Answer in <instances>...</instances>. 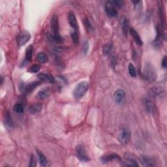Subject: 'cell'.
<instances>
[{"label": "cell", "instance_id": "6da1fadb", "mask_svg": "<svg viewBox=\"0 0 167 167\" xmlns=\"http://www.w3.org/2000/svg\"><path fill=\"white\" fill-rule=\"evenodd\" d=\"M143 78L148 82H153L157 77V71L150 63H147L144 67L142 72Z\"/></svg>", "mask_w": 167, "mask_h": 167}, {"label": "cell", "instance_id": "7a4b0ae2", "mask_svg": "<svg viewBox=\"0 0 167 167\" xmlns=\"http://www.w3.org/2000/svg\"><path fill=\"white\" fill-rule=\"evenodd\" d=\"M89 88V84L86 81H82L78 83L73 91V95L76 99H81L85 95Z\"/></svg>", "mask_w": 167, "mask_h": 167}, {"label": "cell", "instance_id": "3957f363", "mask_svg": "<svg viewBox=\"0 0 167 167\" xmlns=\"http://www.w3.org/2000/svg\"><path fill=\"white\" fill-rule=\"evenodd\" d=\"M131 138V131L127 126H123L122 127L118 135V140L123 145H126L129 142Z\"/></svg>", "mask_w": 167, "mask_h": 167}, {"label": "cell", "instance_id": "277c9868", "mask_svg": "<svg viewBox=\"0 0 167 167\" xmlns=\"http://www.w3.org/2000/svg\"><path fill=\"white\" fill-rule=\"evenodd\" d=\"M75 153L77 157L83 162H88L90 159L88 156L85 148L82 145H78L75 149Z\"/></svg>", "mask_w": 167, "mask_h": 167}, {"label": "cell", "instance_id": "5b68a950", "mask_svg": "<svg viewBox=\"0 0 167 167\" xmlns=\"http://www.w3.org/2000/svg\"><path fill=\"white\" fill-rule=\"evenodd\" d=\"M31 39V35L30 33L26 31H23L21 33H20L19 35L17 37V43H18L19 46L21 47V46L24 45L26 44Z\"/></svg>", "mask_w": 167, "mask_h": 167}, {"label": "cell", "instance_id": "8992f818", "mask_svg": "<svg viewBox=\"0 0 167 167\" xmlns=\"http://www.w3.org/2000/svg\"><path fill=\"white\" fill-rule=\"evenodd\" d=\"M105 10L107 16L110 18H114L118 16V10L110 1L106 2L105 3Z\"/></svg>", "mask_w": 167, "mask_h": 167}, {"label": "cell", "instance_id": "52a82bcc", "mask_svg": "<svg viewBox=\"0 0 167 167\" xmlns=\"http://www.w3.org/2000/svg\"><path fill=\"white\" fill-rule=\"evenodd\" d=\"M50 26L52 30L54 35H60V24L58 17L56 15H53L50 20Z\"/></svg>", "mask_w": 167, "mask_h": 167}, {"label": "cell", "instance_id": "ba28073f", "mask_svg": "<svg viewBox=\"0 0 167 167\" xmlns=\"http://www.w3.org/2000/svg\"><path fill=\"white\" fill-rule=\"evenodd\" d=\"M163 94V88L159 86H155V87L150 89L148 92V96L150 99L156 98L161 95Z\"/></svg>", "mask_w": 167, "mask_h": 167}, {"label": "cell", "instance_id": "9c48e42d", "mask_svg": "<svg viewBox=\"0 0 167 167\" xmlns=\"http://www.w3.org/2000/svg\"><path fill=\"white\" fill-rule=\"evenodd\" d=\"M68 19H69V24L71 26V27L74 31H78V23L77 21L75 15H74L73 12H71H71L69 13Z\"/></svg>", "mask_w": 167, "mask_h": 167}, {"label": "cell", "instance_id": "30bf717a", "mask_svg": "<svg viewBox=\"0 0 167 167\" xmlns=\"http://www.w3.org/2000/svg\"><path fill=\"white\" fill-rule=\"evenodd\" d=\"M142 164L145 166H153L156 163V161L154 158L149 156H142L140 157Z\"/></svg>", "mask_w": 167, "mask_h": 167}, {"label": "cell", "instance_id": "8fae6325", "mask_svg": "<svg viewBox=\"0 0 167 167\" xmlns=\"http://www.w3.org/2000/svg\"><path fill=\"white\" fill-rule=\"evenodd\" d=\"M38 78L45 82L52 84L55 82V78L54 77L48 73H40L38 74Z\"/></svg>", "mask_w": 167, "mask_h": 167}, {"label": "cell", "instance_id": "7c38bea8", "mask_svg": "<svg viewBox=\"0 0 167 167\" xmlns=\"http://www.w3.org/2000/svg\"><path fill=\"white\" fill-rule=\"evenodd\" d=\"M155 29H156V37H155L154 41H153V45L155 47L159 48L161 45V30L160 29L159 26H155Z\"/></svg>", "mask_w": 167, "mask_h": 167}, {"label": "cell", "instance_id": "4fadbf2b", "mask_svg": "<svg viewBox=\"0 0 167 167\" xmlns=\"http://www.w3.org/2000/svg\"><path fill=\"white\" fill-rule=\"evenodd\" d=\"M41 82L40 81H35V82H33L31 83L28 84L27 85H26V86L24 89V93L26 94H29L31 93V92H33L35 90L36 88H37L38 86L41 84Z\"/></svg>", "mask_w": 167, "mask_h": 167}, {"label": "cell", "instance_id": "5bb4252c", "mask_svg": "<svg viewBox=\"0 0 167 167\" xmlns=\"http://www.w3.org/2000/svg\"><path fill=\"white\" fill-rule=\"evenodd\" d=\"M120 24H121V26H122V30L123 35L125 36H127V35L128 31H129V29H130L128 20L125 17H122L120 20Z\"/></svg>", "mask_w": 167, "mask_h": 167}, {"label": "cell", "instance_id": "9a60e30c", "mask_svg": "<svg viewBox=\"0 0 167 167\" xmlns=\"http://www.w3.org/2000/svg\"><path fill=\"white\" fill-rule=\"evenodd\" d=\"M144 104L146 110L148 112L149 114H153L155 112V105L153 101L151 100L150 98H148V99H146L144 100Z\"/></svg>", "mask_w": 167, "mask_h": 167}, {"label": "cell", "instance_id": "2e32d148", "mask_svg": "<svg viewBox=\"0 0 167 167\" xmlns=\"http://www.w3.org/2000/svg\"><path fill=\"white\" fill-rule=\"evenodd\" d=\"M129 32L131 36L132 37V38H133L135 42L136 43V44H138L139 46H142L143 44L142 40L141 39L139 34L138 33V32L133 28H130Z\"/></svg>", "mask_w": 167, "mask_h": 167}, {"label": "cell", "instance_id": "e0dca14e", "mask_svg": "<svg viewBox=\"0 0 167 167\" xmlns=\"http://www.w3.org/2000/svg\"><path fill=\"white\" fill-rule=\"evenodd\" d=\"M125 95V92L123 90L119 89L116 90L114 93L115 101H116V102L118 103V104H121V103H122L124 100Z\"/></svg>", "mask_w": 167, "mask_h": 167}, {"label": "cell", "instance_id": "ac0fdd59", "mask_svg": "<svg viewBox=\"0 0 167 167\" xmlns=\"http://www.w3.org/2000/svg\"><path fill=\"white\" fill-rule=\"evenodd\" d=\"M42 105L40 103H34L29 107V112L31 114H37L42 111Z\"/></svg>", "mask_w": 167, "mask_h": 167}, {"label": "cell", "instance_id": "d6986e66", "mask_svg": "<svg viewBox=\"0 0 167 167\" xmlns=\"http://www.w3.org/2000/svg\"><path fill=\"white\" fill-rule=\"evenodd\" d=\"M37 156H38L39 163L41 166H48V161L47 159V158H46L44 153L41 151L38 150V149L37 150Z\"/></svg>", "mask_w": 167, "mask_h": 167}, {"label": "cell", "instance_id": "ffe728a7", "mask_svg": "<svg viewBox=\"0 0 167 167\" xmlns=\"http://www.w3.org/2000/svg\"><path fill=\"white\" fill-rule=\"evenodd\" d=\"M46 37H47L48 41H50L51 42H54L56 43H60L63 41V40L60 35H54V34H52L50 33H47Z\"/></svg>", "mask_w": 167, "mask_h": 167}, {"label": "cell", "instance_id": "44dd1931", "mask_svg": "<svg viewBox=\"0 0 167 167\" xmlns=\"http://www.w3.org/2000/svg\"><path fill=\"white\" fill-rule=\"evenodd\" d=\"M50 94V90L49 88H44L41 90H40L37 94V97L39 99H44L48 97Z\"/></svg>", "mask_w": 167, "mask_h": 167}, {"label": "cell", "instance_id": "7402d4cb", "mask_svg": "<svg viewBox=\"0 0 167 167\" xmlns=\"http://www.w3.org/2000/svg\"><path fill=\"white\" fill-rule=\"evenodd\" d=\"M101 159L103 163H108L114 159L121 160V158L116 154H111V155H106V156L102 157Z\"/></svg>", "mask_w": 167, "mask_h": 167}, {"label": "cell", "instance_id": "603a6c76", "mask_svg": "<svg viewBox=\"0 0 167 167\" xmlns=\"http://www.w3.org/2000/svg\"><path fill=\"white\" fill-rule=\"evenodd\" d=\"M4 124L8 128H12L13 127V122L12 121V119H11L10 116L9 112H7L6 114H5L4 119Z\"/></svg>", "mask_w": 167, "mask_h": 167}, {"label": "cell", "instance_id": "cb8c5ba5", "mask_svg": "<svg viewBox=\"0 0 167 167\" xmlns=\"http://www.w3.org/2000/svg\"><path fill=\"white\" fill-rule=\"evenodd\" d=\"M33 53V47L32 45H30L26 50V60L27 61H30L32 60V56Z\"/></svg>", "mask_w": 167, "mask_h": 167}, {"label": "cell", "instance_id": "d4e9b609", "mask_svg": "<svg viewBox=\"0 0 167 167\" xmlns=\"http://www.w3.org/2000/svg\"><path fill=\"white\" fill-rule=\"evenodd\" d=\"M127 159V161L125 162L124 166H139V165L136 163V161H135L133 159L130 157H126Z\"/></svg>", "mask_w": 167, "mask_h": 167}, {"label": "cell", "instance_id": "484cf974", "mask_svg": "<svg viewBox=\"0 0 167 167\" xmlns=\"http://www.w3.org/2000/svg\"><path fill=\"white\" fill-rule=\"evenodd\" d=\"M37 60L40 63H45L48 61V57L46 54L43 52H40L37 54Z\"/></svg>", "mask_w": 167, "mask_h": 167}, {"label": "cell", "instance_id": "4316f807", "mask_svg": "<svg viewBox=\"0 0 167 167\" xmlns=\"http://www.w3.org/2000/svg\"><path fill=\"white\" fill-rule=\"evenodd\" d=\"M71 36L72 41L74 44H77L79 42V35H78V31H73L71 33Z\"/></svg>", "mask_w": 167, "mask_h": 167}, {"label": "cell", "instance_id": "83f0119b", "mask_svg": "<svg viewBox=\"0 0 167 167\" xmlns=\"http://www.w3.org/2000/svg\"><path fill=\"white\" fill-rule=\"evenodd\" d=\"M128 70L129 74L132 77H136L137 74H136V71L135 66L132 64V63H129V67H128Z\"/></svg>", "mask_w": 167, "mask_h": 167}, {"label": "cell", "instance_id": "f1b7e54d", "mask_svg": "<svg viewBox=\"0 0 167 167\" xmlns=\"http://www.w3.org/2000/svg\"><path fill=\"white\" fill-rule=\"evenodd\" d=\"M112 44H107L106 45H105L104 47H103V48H102V52H103V54H104L105 55H108L111 53V52L112 51Z\"/></svg>", "mask_w": 167, "mask_h": 167}, {"label": "cell", "instance_id": "f546056e", "mask_svg": "<svg viewBox=\"0 0 167 167\" xmlns=\"http://www.w3.org/2000/svg\"><path fill=\"white\" fill-rule=\"evenodd\" d=\"M13 110L16 113L22 114L24 112V107L21 104H16L13 107Z\"/></svg>", "mask_w": 167, "mask_h": 167}, {"label": "cell", "instance_id": "4dcf8cb0", "mask_svg": "<svg viewBox=\"0 0 167 167\" xmlns=\"http://www.w3.org/2000/svg\"><path fill=\"white\" fill-rule=\"evenodd\" d=\"M110 2L114 5L115 7L122 8L123 5V1L122 0H111Z\"/></svg>", "mask_w": 167, "mask_h": 167}, {"label": "cell", "instance_id": "1f68e13d", "mask_svg": "<svg viewBox=\"0 0 167 167\" xmlns=\"http://www.w3.org/2000/svg\"><path fill=\"white\" fill-rule=\"evenodd\" d=\"M132 3L134 5V8L136 10H140L142 9L143 3L142 1H132Z\"/></svg>", "mask_w": 167, "mask_h": 167}, {"label": "cell", "instance_id": "d6a6232c", "mask_svg": "<svg viewBox=\"0 0 167 167\" xmlns=\"http://www.w3.org/2000/svg\"><path fill=\"white\" fill-rule=\"evenodd\" d=\"M40 69H41V67H40V66L39 65L34 64L30 67L29 71L31 72V73H37L40 71Z\"/></svg>", "mask_w": 167, "mask_h": 167}, {"label": "cell", "instance_id": "836d02e7", "mask_svg": "<svg viewBox=\"0 0 167 167\" xmlns=\"http://www.w3.org/2000/svg\"><path fill=\"white\" fill-rule=\"evenodd\" d=\"M84 26L86 27V28L87 29V30L88 31H91L92 30V26H91V23L90 22V20L87 19H85L84 20Z\"/></svg>", "mask_w": 167, "mask_h": 167}, {"label": "cell", "instance_id": "e575fe53", "mask_svg": "<svg viewBox=\"0 0 167 167\" xmlns=\"http://www.w3.org/2000/svg\"><path fill=\"white\" fill-rule=\"evenodd\" d=\"M36 165H37V159L33 155H31L29 166H35Z\"/></svg>", "mask_w": 167, "mask_h": 167}, {"label": "cell", "instance_id": "d590c367", "mask_svg": "<svg viewBox=\"0 0 167 167\" xmlns=\"http://www.w3.org/2000/svg\"><path fill=\"white\" fill-rule=\"evenodd\" d=\"M88 49H89V44L88 41H85V43L83 44V48H82L83 52L84 54H86L87 53Z\"/></svg>", "mask_w": 167, "mask_h": 167}, {"label": "cell", "instance_id": "8d00e7d4", "mask_svg": "<svg viewBox=\"0 0 167 167\" xmlns=\"http://www.w3.org/2000/svg\"><path fill=\"white\" fill-rule=\"evenodd\" d=\"M166 56H165L163 60H162V63H161V66H162L163 68L166 69V65H167V63H166Z\"/></svg>", "mask_w": 167, "mask_h": 167}]
</instances>
